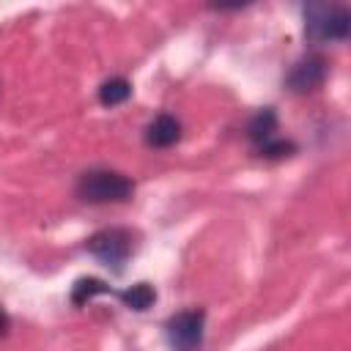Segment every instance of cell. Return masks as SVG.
Instances as JSON below:
<instances>
[{"label":"cell","instance_id":"5","mask_svg":"<svg viewBox=\"0 0 351 351\" xmlns=\"http://www.w3.org/2000/svg\"><path fill=\"white\" fill-rule=\"evenodd\" d=\"M326 80V60L321 55H310L304 60H299L291 74H288V88L293 93H310L315 88H321Z\"/></svg>","mask_w":351,"mask_h":351},{"label":"cell","instance_id":"8","mask_svg":"<svg viewBox=\"0 0 351 351\" xmlns=\"http://www.w3.org/2000/svg\"><path fill=\"white\" fill-rule=\"evenodd\" d=\"M118 296H121V302H123L129 310H137V313L148 310V307L156 302V291H154L148 282H137V285H132V288L121 291Z\"/></svg>","mask_w":351,"mask_h":351},{"label":"cell","instance_id":"12","mask_svg":"<svg viewBox=\"0 0 351 351\" xmlns=\"http://www.w3.org/2000/svg\"><path fill=\"white\" fill-rule=\"evenodd\" d=\"M8 326H11V321H8V313H5L3 307H0V337H3L5 332H8Z\"/></svg>","mask_w":351,"mask_h":351},{"label":"cell","instance_id":"6","mask_svg":"<svg viewBox=\"0 0 351 351\" xmlns=\"http://www.w3.org/2000/svg\"><path fill=\"white\" fill-rule=\"evenodd\" d=\"M178 137H181V123L167 112L156 115L145 129V143L154 148H170L173 143H178Z\"/></svg>","mask_w":351,"mask_h":351},{"label":"cell","instance_id":"9","mask_svg":"<svg viewBox=\"0 0 351 351\" xmlns=\"http://www.w3.org/2000/svg\"><path fill=\"white\" fill-rule=\"evenodd\" d=\"M129 96H132V85H129V80H123V77H110V80H104L101 88H99V99H101V104H107V107L123 104Z\"/></svg>","mask_w":351,"mask_h":351},{"label":"cell","instance_id":"4","mask_svg":"<svg viewBox=\"0 0 351 351\" xmlns=\"http://www.w3.org/2000/svg\"><path fill=\"white\" fill-rule=\"evenodd\" d=\"M203 324H206V313L203 310H184L167 318L165 332H167V343L173 351H200L203 346Z\"/></svg>","mask_w":351,"mask_h":351},{"label":"cell","instance_id":"1","mask_svg":"<svg viewBox=\"0 0 351 351\" xmlns=\"http://www.w3.org/2000/svg\"><path fill=\"white\" fill-rule=\"evenodd\" d=\"M134 192L132 178L115 170H85L77 178V197L85 203H123Z\"/></svg>","mask_w":351,"mask_h":351},{"label":"cell","instance_id":"7","mask_svg":"<svg viewBox=\"0 0 351 351\" xmlns=\"http://www.w3.org/2000/svg\"><path fill=\"white\" fill-rule=\"evenodd\" d=\"M274 132H277V115H274V110H271V107L258 110V112L250 118V123H247V137H250L255 145H261V143L271 140V137H274Z\"/></svg>","mask_w":351,"mask_h":351},{"label":"cell","instance_id":"3","mask_svg":"<svg viewBox=\"0 0 351 351\" xmlns=\"http://www.w3.org/2000/svg\"><path fill=\"white\" fill-rule=\"evenodd\" d=\"M85 247H88V252H90L93 258H99L104 266H110V269H115V271L123 269V263L129 261V255H132V250H134L132 233H129L126 228H104V230L93 233Z\"/></svg>","mask_w":351,"mask_h":351},{"label":"cell","instance_id":"11","mask_svg":"<svg viewBox=\"0 0 351 351\" xmlns=\"http://www.w3.org/2000/svg\"><path fill=\"white\" fill-rule=\"evenodd\" d=\"M258 154L261 156H266V159H282V156H288V154H293V143H288V140H266V143H261L258 145Z\"/></svg>","mask_w":351,"mask_h":351},{"label":"cell","instance_id":"10","mask_svg":"<svg viewBox=\"0 0 351 351\" xmlns=\"http://www.w3.org/2000/svg\"><path fill=\"white\" fill-rule=\"evenodd\" d=\"M99 293H112V288H110L104 280L82 277V280H77L74 288H71V302H74V304H85V302H90V299L99 296Z\"/></svg>","mask_w":351,"mask_h":351},{"label":"cell","instance_id":"2","mask_svg":"<svg viewBox=\"0 0 351 351\" xmlns=\"http://www.w3.org/2000/svg\"><path fill=\"white\" fill-rule=\"evenodd\" d=\"M304 33L313 41H346L351 33V14L343 5H310L304 11Z\"/></svg>","mask_w":351,"mask_h":351}]
</instances>
